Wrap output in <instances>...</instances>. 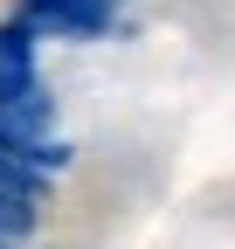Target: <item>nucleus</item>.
<instances>
[{"mask_svg":"<svg viewBox=\"0 0 235 249\" xmlns=\"http://www.w3.org/2000/svg\"><path fill=\"white\" fill-rule=\"evenodd\" d=\"M42 187H49V173H42V166H28L21 152L0 145V194H14V201H42Z\"/></svg>","mask_w":235,"mask_h":249,"instance_id":"7ed1b4c3","label":"nucleus"},{"mask_svg":"<svg viewBox=\"0 0 235 249\" xmlns=\"http://www.w3.org/2000/svg\"><path fill=\"white\" fill-rule=\"evenodd\" d=\"M21 90H35V28L7 21L0 28V104H14Z\"/></svg>","mask_w":235,"mask_h":249,"instance_id":"f03ea898","label":"nucleus"},{"mask_svg":"<svg viewBox=\"0 0 235 249\" xmlns=\"http://www.w3.org/2000/svg\"><path fill=\"white\" fill-rule=\"evenodd\" d=\"M28 229H35V201H14V194H0V249L21 242Z\"/></svg>","mask_w":235,"mask_h":249,"instance_id":"20e7f679","label":"nucleus"},{"mask_svg":"<svg viewBox=\"0 0 235 249\" xmlns=\"http://www.w3.org/2000/svg\"><path fill=\"white\" fill-rule=\"evenodd\" d=\"M118 0H21V28H49V35H104Z\"/></svg>","mask_w":235,"mask_h":249,"instance_id":"f257e3e1","label":"nucleus"}]
</instances>
